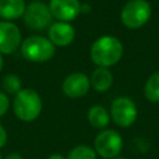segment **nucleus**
Listing matches in <instances>:
<instances>
[{"instance_id":"obj_11","label":"nucleus","mask_w":159,"mask_h":159,"mask_svg":"<svg viewBox=\"0 0 159 159\" xmlns=\"http://www.w3.org/2000/svg\"><path fill=\"white\" fill-rule=\"evenodd\" d=\"M76 31L70 22L57 21L52 24L48 29V39L50 41L58 47H66L68 46L73 39H75Z\"/></svg>"},{"instance_id":"obj_24","label":"nucleus","mask_w":159,"mask_h":159,"mask_svg":"<svg viewBox=\"0 0 159 159\" xmlns=\"http://www.w3.org/2000/svg\"><path fill=\"white\" fill-rule=\"evenodd\" d=\"M113 159H124V158H113Z\"/></svg>"},{"instance_id":"obj_8","label":"nucleus","mask_w":159,"mask_h":159,"mask_svg":"<svg viewBox=\"0 0 159 159\" xmlns=\"http://www.w3.org/2000/svg\"><path fill=\"white\" fill-rule=\"evenodd\" d=\"M21 46L20 29L11 21H0V53L10 55Z\"/></svg>"},{"instance_id":"obj_6","label":"nucleus","mask_w":159,"mask_h":159,"mask_svg":"<svg viewBox=\"0 0 159 159\" xmlns=\"http://www.w3.org/2000/svg\"><path fill=\"white\" fill-rule=\"evenodd\" d=\"M22 17L26 26L31 30H43L52 21L50 7L42 1H32L26 5Z\"/></svg>"},{"instance_id":"obj_17","label":"nucleus","mask_w":159,"mask_h":159,"mask_svg":"<svg viewBox=\"0 0 159 159\" xmlns=\"http://www.w3.org/2000/svg\"><path fill=\"white\" fill-rule=\"evenodd\" d=\"M2 88L9 94H16L21 89V80L14 73H9L2 78Z\"/></svg>"},{"instance_id":"obj_3","label":"nucleus","mask_w":159,"mask_h":159,"mask_svg":"<svg viewBox=\"0 0 159 159\" xmlns=\"http://www.w3.org/2000/svg\"><path fill=\"white\" fill-rule=\"evenodd\" d=\"M21 55L25 60L31 62H45L53 57L55 45L50 39L42 36H30L21 42Z\"/></svg>"},{"instance_id":"obj_15","label":"nucleus","mask_w":159,"mask_h":159,"mask_svg":"<svg viewBox=\"0 0 159 159\" xmlns=\"http://www.w3.org/2000/svg\"><path fill=\"white\" fill-rule=\"evenodd\" d=\"M144 94L150 102H159V71L150 75L145 86Z\"/></svg>"},{"instance_id":"obj_2","label":"nucleus","mask_w":159,"mask_h":159,"mask_svg":"<svg viewBox=\"0 0 159 159\" xmlns=\"http://www.w3.org/2000/svg\"><path fill=\"white\" fill-rule=\"evenodd\" d=\"M12 108L15 116L22 122L35 120L42 109V102L39 93L31 88L20 89L14 98Z\"/></svg>"},{"instance_id":"obj_19","label":"nucleus","mask_w":159,"mask_h":159,"mask_svg":"<svg viewBox=\"0 0 159 159\" xmlns=\"http://www.w3.org/2000/svg\"><path fill=\"white\" fill-rule=\"evenodd\" d=\"M7 142V133L5 130V128L0 124V148H2Z\"/></svg>"},{"instance_id":"obj_16","label":"nucleus","mask_w":159,"mask_h":159,"mask_svg":"<svg viewBox=\"0 0 159 159\" xmlns=\"http://www.w3.org/2000/svg\"><path fill=\"white\" fill-rule=\"evenodd\" d=\"M66 159H97V153L91 147L78 145L68 153Z\"/></svg>"},{"instance_id":"obj_23","label":"nucleus","mask_w":159,"mask_h":159,"mask_svg":"<svg viewBox=\"0 0 159 159\" xmlns=\"http://www.w3.org/2000/svg\"><path fill=\"white\" fill-rule=\"evenodd\" d=\"M2 66H4V60H2V56L0 55V71L2 70Z\"/></svg>"},{"instance_id":"obj_4","label":"nucleus","mask_w":159,"mask_h":159,"mask_svg":"<svg viewBox=\"0 0 159 159\" xmlns=\"http://www.w3.org/2000/svg\"><path fill=\"white\" fill-rule=\"evenodd\" d=\"M152 15V6L147 0H130L122 11L120 20L128 29H139L144 26Z\"/></svg>"},{"instance_id":"obj_7","label":"nucleus","mask_w":159,"mask_h":159,"mask_svg":"<svg viewBox=\"0 0 159 159\" xmlns=\"http://www.w3.org/2000/svg\"><path fill=\"white\" fill-rule=\"evenodd\" d=\"M137 116H138L137 106L130 98L118 97L112 102L111 117L117 125L122 128H128L135 122Z\"/></svg>"},{"instance_id":"obj_1","label":"nucleus","mask_w":159,"mask_h":159,"mask_svg":"<svg viewBox=\"0 0 159 159\" xmlns=\"http://www.w3.org/2000/svg\"><path fill=\"white\" fill-rule=\"evenodd\" d=\"M123 55V45L114 36H102L91 47V60L98 66L108 68L114 66Z\"/></svg>"},{"instance_id":"obj_5","label":"nucleus","mask_w":159,"mask_h":159,"mask_svg":"<svg viewBox=\"0 0 159 159\" xmlns=\"http://www.w3.org/2000/svg\"><path fill=\"white\" fill-rule=\"evenodd\" d=\"M123 147L122 137L118 132L113 129H104L94 138V150L96 153L106 159L117 158Z\"/></svg>"},{"instance_id":"obj_25","label":"nucleus","mask_w":159,"mask_h":159,"mask_svg":"<svg viewBox=\"0 0 159 159\" xmlns=\"http://www.w3.org/2000/svg\"><path fill=\"white\" fill-rule=\"evenodd\" d=\"M0 159H2V158H1V155H0Z\"/></svg>"},{"instance_id":"obj_9","label":"nucleus","mask_w":159,"mask_h":159,"mask_svg":"<svg viewBox=\"0 0 159 159\" xmlns=\"http://www.w3.org/2000/svg\"><path fill=\"white\" fill-rule=\"evenodd\" d=\"M48 7L52 17L63 22H70L81 14V2L78 0H50Z\"/></svg>"},{"instance_id":"obj_12","label":"nucleus","mask_w":159,"mask_h":159,"mask_svg":"<svg viewBox=\"0 0 159 159\" xmlns=\"http://www.w3.org/2000/svg\"><path fill=\"white\" fill-rule=\"evenodd\" d=\"M26 4L24 0H0V16L5 21L21 17L25 12Z\"/></svg>"},{"instance_id":"obj_22","label":"nucleus","mask_w":159,"mask_h":159,"mask_svg":"<svg viewBox=\"0 0 159 159\" xmlns=\"http://www.w3.org/2000/svg\"><path fill=\"white\" fill-rule=\"evenodd\" d=\"M47 159H66V158L62 157L61 154H52V155H50Z\"/></svg>"},{"instance_id":"obj_20","label":"nucleus","mask_w":159,"mask_h":159,"mask_svg":"<svg viewBox=\"0 0 159 159\" xmlns=\"http://www.w3.org/2000/svg\"><path fill=\"white\" fill-rule=\"evenodd\" d=\"M91 11V6L88 4H81V14H87Z\"/></svg>"},{"instance_id":"obj_10","label":"nucleus","mask_w":159,"mask_h":159,"mask_svg":"<svg viewBox=\"0 0 159 159\" xmlns=\"http://www.w3.org/2000/svg\"><path fill=\"white\" fill-rule=\"evenodd\" d=\"M89 86V78L82 72H76L65 78L62 91L70 98H80L88 92Z\"/></svg>"},{"instance_id":"obj_13","label":"nucleus","mask_w":159,"mask_h":159,"mask_svg":"<svg viewBox=\"0 0 159 159\" xmlns=\"http://www.w3.org/2000/svg\"><path fill=\"white\" fill-rule=\"evenodd\" d=\"M89 83L93 87V89L98 92H106L112 87V83H113L112 72L108 68L98 67L92 72Z\"/></svg>"},{"instance_id":"obj_18","label":"nucleus","mask_w":159,"mask_h":159,"mask_svg":"<svg viewBox=\"0 0 159 159\" xmlns=\"http://www.w3.org/2000/svg\"><path fill=\"white\" fill-rule=\"evenodd\" d=\"M9 109V98L5 93L0 92V117H2Z\"/></svg>"},{"instance_id":"obj_14","label":"nucleus","mask_w":159,"mask_h":159,"mask_svg":"<svg viewBox=\"0 0 159 159\" xmlns=\"http://www.w3.org/2000/svg\"><path fill=\"white\" fill-rule=\"evenodd\" d=\"M87 118L89 124L97 129H104L109 123V113L103 106H99V104L92 106L88 109Z\"/></svg>"},{"instance_id":"obj_21","label":"nucleus","mask_w":159,"mask_h":159,"mask_svg":"<svg viewBox=\"0 0 159 159\" xmlns=\"http://www.w3.org/2000/svg\"><path fill=\"white\" fill-rule=\"evenodd\" d=\"M5 159H22V157L20 154H17V153H11V154L6 155Z\"/></svg>"}]
</instances>
